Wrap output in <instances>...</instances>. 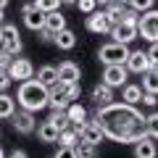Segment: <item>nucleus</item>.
<instances>
[{
  "instance_id": "f257e3e1",
  "label": "nucleus",
  "mask_w": 158,
  "mask_h": 158,
  "mask_svg": "<svg viewBox=\"0 0 158 158\" xmlns=\"http://www.w3.org/2000/svg\"><path fill=\"white\" fill-rule=\"evenodd\" d=\"M95 121L103 129V135L111 137L113 142H135L148 129L142 111H137L129 103H108V106L98 108Z\"/></svg>"
},
{
  "instance_id": "f03ea898",
  "label": "nucleus",
  "mask_w": 158,
  "mask_h": 158,
  "mask_svg": "<svg viewBox=\"0 0 158 158\" xmlns=\"http://www.w3.org/2000/svg\"><path fill=\"white\" fill-rule=\"evenodd\" d=\"M16 98H19V106H21L24 111H29V113H37V111H42V108H48V87H42L37 79L21 82Z\"/></svg>"
},
{
  "instance_id": "7ed1b4c3",
  "label": "nucleus",
  "mask_w": 158,
  "mask_h": 158,
  "mask_svg": "<svg viewBox=\"0 0 158 158\" xmlns=\"http://www.w3.org/2000/svg\"><path fill=\"white\" fill-rule=\"evenodd\" d=\"M137 19H140V13H135L132 11L129 16L124 19V21H118V24H113L111 27V37H113V42H121V45H129L132 40H137Z\"/></svg>"
},
{
  "instance_id": "20e7f679",
  "label": "nucleus",
  "mask_w": 158,
  "mask_h": 158,
  "mask_svg": "<svg viewBox=\"0 0 158 158\" xmlns=\"http://www.w3.org/2000/svg\"><path fill=\"white\" fill-rule=\"evenodd\" d=\"M127 56H129V48L121 45V42H108V45H103L98 50V58L106 66H118V63L127 61Z\"/></svg>"
},
{
  "instance_id": "39448f33",
  "label": "nucleus",
  "mask_w": 158,
  "mask_h": 158,
  "mask_svg": "<svg viewBox=\"0 0 158 158\" xmlns=\"http://www.w3.org/2000/svg\"><path fill=\"white\" fill-rule=\"evenodd\" d=\"M137 37L148 40V42H156V37H158V11L156 8L145 11L137 19Z\"/></svg>"
},
{
  "instance_id": "423d86ee",
  "label": "nucleus",
  "mask_w": 158,
  "mask_h": 158,
  "mask_svg": "<svg viewBox=\"0 0 158 158\" xmlns=\"http://www.w3.org/2000/svg\"><path fill=\"white\" fill-rule=\"evenodd\" d=\"M0 48L6 53H11L13 58L21 53V34H19V29L13 27V24H3V42H0Z\"/></svg>"
},
{
  "instance_id": "0eeeda50",
  "label": "nucleus",
  "mask_w": 158,
  "mask_h": 158,
  "mask_svg": "<svg viewBox=\"0 0 158 158\" xmlns=\"http://www.w3.org/2000/svg\"><path fill=\"white\" fill-rule=\"evenodd\" d=\"M6 71H8V77L16 79V82H27V79L34 77V66H32V61H27V58H13L11 66H8Z\"/></svg>"
},
{
  "instance_id": "6e6552de",
  "label": "nucleus",
  "mask_w": 158,
  "mask_h": 158,
  "mask_svg": "<svg viewBox=\"0 0 158 158\" xmlns=\"http://www.w3.org/2000/svg\"><path fill=\"white\" fill-rule=\"evenodd\" d=\"M124 69H127V71H132V74L150 71V56L142 53V50H129V56H127V61H124Z\"/></svg>"
},
{
  "instance_id": "1a4fd4ad",
  "label": "nucleus",
  "mask_w": 158,
  "mask_h": 158,
  "mask_svg": "<svg viewBox=\"0 0 158 158\" xmlns=\"http://www.w3.org/2000/svg\"><path fill=\"white\" fill-rule=\"evenodd\" d=\"M11 124H13V129L16 132H21V135H32L34 129H37V121H34V113H29V111H13V116H11Z\"/></svg>"
},
{
  "instance_id": "9d476101",
  "label": "nucleus",
  "mask_w": 158,
  "mask_h": 158,
  "mask_svg": "<svg viewBox=\"0 0 158 158\" xmlns=\"http://www.w3.org/2000/svg\"><path fill=\"white\" fill-rule=\"evenodd\" d=\"M79 140L82 142H90V145H100L103 140H106V135H103V129L98 127V121H85V124L79 127Z\"/></svg>"
},
{
  "instance_id": "9b49d317",
  "label": "nucleus",
  "mask_w": 158,
  "mask_h": 158,
  "mask_svg": "<svg viewBox=\"0 0 158 158\" xmlns=\"http://www.w3.org/2000/svg\"><path fill=\"white\" fill-rule=\"evenodd\" d=\"M127 69L124 63H118V66H106V71H103V85L108 87H124L127 85Z\"/></svg>"
},
{
  "instance_id": "f8f14e48",
  "label": "nucleus",
  "mask_w": 158,
  "mask_h": 158,
  "mask_svg": "<svg viewBox=\"0 0 158 158\" xmlns=\"http://www.w3.org/2000/svg\"><path fill=\"white\" fill-rule=\"evenodd\" d=\"M56 71H58V82L61 85H71V82H79L82 79V71H79V66L74 61H63Z\"/></svg>"
},
{
  "instance_id": "ddd939ff",
  "label": "nucleus",
  "mask_w": 158,
  "mask_h": 158,
  "mask_svg": "<svg viewBox=\"0 0 158 158\" xmlns=\"http://www.w3.org/2000/svg\"><path fill=\"white\" fill-rule=\"evenodd\" d=\"M87 29L95 32V34H108L111 32V21H108V16L103 11H92L87 16Z\"/></svg>"
},
{
  "instance_id": "4468645a",
  "label": "nucleus",
  "mask_w": 158,
  "mask_h": 158,
  "mask_svg": "<svg viewBox=\"0 0 158 158\" xmlns=\"http://www.w3.org/2000/svg\"><path fill=\"white\" fill-rule=\"evenodd\" d=\"M66 118H69V124H71V127H82L87 121V108L79 106L77 100L69 103V106H66Z\"/></svg>"
},
{
  "instance_id": "2eb2a0df",
  "label": "nucleus",
  "mask_w": 158,
  "mask_h": 158,
  "mask_svg": "<svg viewBox=\"0 0 158 158\" xmlns=\"http://www.w3.org/2000/svg\"><path fill=\"white\" fill-rule=\"evenodd\" d=\"M103 13L108 16V21H111V27H113V24L124 21V19L132 13V8H127L124 3H111V6H106V11H103Z\"/></svg>"
},
{
  "instance_id": "dca6fc26",
  "label": "nucleus",
  "mask_w": 158,
  "mask_h": 158,
  "mask_svg": "<svg viewBox=\"0 0 158 158\" xmlns=\"http://www.w3.org/2000/svg\"><path fill=\"white\" fill-rule=\"evenodd\" d=\"M45 32H50V34H56V32H61V29H66V16H63L61 11H50V13H45Z\"/></svg>"
},
{
  "instance_id": "f3484780",
  "label": "nucleus",
  "mask_w": 158,
  "mask_h": 158,
  "mask_svg": "<svg viewBox=\"0 0 158 158\" xmlns=\"http://www.w3.org/2000/svg\"><path fill=\"white\" fill-rule=\"evenodd\" d=\"M53 42H56L58 48H61V50H71L74 45H77V34L71 32V29H61V32H56L53 34Z\"/></svg>"
},
{
  "instance_id": "a211bd4d",
  "label": "nucleus",
  "mask_w": 158,
  "mask_h": 158,
  "mask_svg": "<svg viewBox=\"0 0 158 158\" xmlns=\"http://www.w3.org/2000/svg\"><path fill=\"white\" fill-rule=\"evenodd\" d=\"M92 100H95V106L98 108H103V106H108V103L113 100V87H108V85H98L95 90H92Z\"/></svg>"
},
{
  "instance_id": "6ab92c4d",
  "label": "nucleus",
  "mask_w": 158,
  "mask_h": 158,
  "mask_svg": "<svg viewBox=\"0 0 158 158\" xmlns=\"http://www.w3.org/2000/svg\"><path fill=\"white\" fill-rule=\"evenodd\" d=\"M37 82L42 87H48V90H50V87H56L58 85V71H56V66H42L37 71Z\"/></svg>"
},
{
  "instance_id": "aec40b11",
  "label": "nucleus",
  "mask_w": 158,
  "mask_h": 158,
  "mask_svg": "<svg viewBox=\"0 0 158 158\" xmlns=\"http://www.w3.org/2000/svg\"><path fill=\"white\" fill-rule=\"evenodd\" d=\"M135 158H156V142L145 140V137L135 140Z\"/></svg>"
},
{
  "instance_id": "412c9836",
  "label": "nucleus",
  "mask_w": 158,
  "mask_h": 158,
  "mask_svg": "<svg viewBox=\"0 0 158 158\" xmlns=\"http://www.w3.org/2000/svg\"><path fill=\"white\" fill-rule=\"evenodd\" d=\"M121 100L129 103V106L142 103V90H140V85H124V90H121Z\"/></svg>"
},
{
  "instance_id": "4be33fe9",
  "label": "nucleus",
  "mask_w": 158,
  "mask_h": 158,
  "mask_svg": "<svg viewBox=\"0 0 158 158\" xmlns=\"http://www.w3.org/2000/svg\"><path fill=\"white\" fill-rule=\"evenodd\" d=\"M56 142H61V145H66V148H74L79 142V127H69V129L58 132V140Z\"/></svg>"
},
{
  "instance_id": "5701e85b",
  "label": "nucleus",
  "mask_w": 158,
  "mask_h": 158,
  "mask_svg": "<svg viewBox=\"0 0 158 158\" xmlns=\"http://www.w3.org/2000/svg\"><path fill=\"white\" fill-rule=\"evenodd\" d=\"M24 24H27L32 32H40V29L45 27V13H40V11H29V13H24Z\"/></svg>"
},
{
  "instance_id": "b1692460",
  "label": "nucleus",
  "mask_w": 158,
  "mask_h": 158,
  "mask_svg": "<svg viewBox=\"0 0 158 158\" xmlns=\"http://www.w3.org/2000/svg\"><path fill=\"white\" fill-rule=\"evenodd\" d=\"M37 135H40L42 142H56L58 140V129L50 124V121H42V124L37 127Z\"/></svg>"
},
{
  "instance_id": "393cba45",
  "label": "nucleus",
  "mask_w": 158,
  "mask_h": 158,
  "mask_svg": "<svg viewBox=\"0 0 158 158\" xmlns=\"http://www.w3.org/2000/svg\"><path fill=\"white\" fill-rule=\"evenodd\" d=\"M13 111H16V100L6 92H0V118H11Z\"/></svg>"
},
{
  "instance_id": "a878e982",
  "label": "nucleus",
  "mask_w": 158,
  "mask_h": 158,
  "mask_svg": "<svg viewBox=\"0 0 158 158\" xmlns=\"http://www.w3.org/2000/svg\"><path fill=\"white\" fill-rule=\"evenodd\" d=\"M156 71H145V82H142V95H156L158 92V82H156Z\"/></svg>"
},
{
  "instance_id": "bb28decb",
  "label": "nucleus",
  "mask_w": 158,
  "mask_h": 158,
  "mask_svg": "<svg viewBox=\"0 0 158 158\" xmlns=\"http://www.w3.org/2000/svg\"><path fill=\"white\" fill-rule=\"evenodd\" d=\"M48 121H50L58 132H63V129H69V127H71V124H69V118H66V111H53Z\"/></svg>"
},
{
  "instance_id": "cd10ccee",
  "label": "nucleus",
  "mask_w": 158,
  "mask_h": 158,
  "mask_svg": "<svg viewBox=\"0 0 158 158\" xmlns=\"http://www.w3.org/2000/svg\"><path fill=\"white\" fill-rule=\"evenodd\" d=\"M32 6H34V11H40V13H50V11H58L61 0H34Z\"/></svg>"
},
{
  "instance_id": "c85d7f7f",
  "label": "nucleus",
  "mask_w": 158,
  "mask_h": 158,
  "mask_svg": "<svg viewBox=\"0 0 158 158\" xmlns=\"http://www.w3.org/2000/svg\"><path fill=\"white\" fill-rule=\"evenodd\" d=\"M156 6V0H127V8H132L135 13H145Z\"/></svg>"
},
{
  "instance_id": "c756f323",
  "label": "nucleus",
  "mask_w": 158,
  "mask_h": 158,
  "mask_svg": "<svg viewBox=\"0 0 158 158\" xmlns=\"http://www.w3.org/2000/svg\"><path fill=\"white\" fill-rule=\"evenodd\" d=\"M74 153H77V158H95V145L79 140V145H74Z\"/></svg>"
},
{
  "instance_id": "7c9ffc66",
  "label": "nucleus",
  "mask_w": 158,
  "mask_h": 158,
  "mask_svg": "<svg viewBox=\"0 0 158 158\" xmlns=\"http://www.w3.org/2000/svg\"><path fill=\"white\" fill-rule=\"evenodd\" d=\"M58 85H61V82H58ZM61 90H63V95H66V100L74 103L79 98V92H82V87H79V82H71V85H61Z\"/></svg>"
},
{
  "instance_id": "2f4dec72",
  "label": "nucleus",
  "mask_w": 158,
  "mask_h": 158,
  "mask_svg": "<svg viewBox=\"0 0 158 158\" xmlns=\"http://www.w3.org/2000/svg\"><path fill=\"white\" fill-rule=\"evenodd\" d=\"M74 6H77L79 11L85 13V16H90L92 11H98V0H77V3H74Z\"/></svg>"
},
{
  "instance_id": "473e14b6",
  "label": "nucleus",
  "mask_w": 158,
  "mask_h": 158,
  "mask_svg": "<svg viewBox=\"0 0 158 158\" xmlns=\"http://www.w3.org/2000/svg\"><path fill=\"white\" fill-rule=\"evenodd\" d=\"M56 158H77V153H74V148L61 145V148H58V153H56Z\"/></svg>"
},
{
  "instance_id": "72a5a7b5",
  "label": "nucleus",
  "mask_w": 158,
  "mask_h": 158,
  "mask_svg": "<svg viewBox=\"0 0 158 158\" xmlns=\"http://www.w3.org/2000/svg\"><path fill=\"white\" fill-rule=\"evenodd\" d=\"M11 61H13V56H11V53L0 50V71H6V69L11 66Z\"/></svg>"
},
{
  "instance_id": "f704fd0d",
  "label": "nucleus",
  "mask_w": 158,
  "mask_h": 158,
  "mask_svg": "<svg viewBox=\"0 0 158 158\" xmlns=\"http://www.w3.org/2000/svg\"><path fill=\"white\" fill-rule=\"evenodd\" d=\"M11 82H13V79L8 77V71H0V92H6L8 87H11Z\"/></svg>"
},
{
  "instance_id": "c9c22d12",
  "label": "nucleus",
  "mask_w": 158,
  "mask_h": 158,
  "mask_svg": "<svg viewBox=\"0 0 158 158\" xmlns=\"http://www.w3.org/2000/svg\"><path fill=\"white\" fill-rule=\"evenodd\" d=\"M145 121H148V127H156V121H158V113H156V111H150V113L145 116Z\"/></svg>"
},
{
  "instance_id": "e433bc0d",
  "label": "nucleus",
  "mask_w": 158,
  "mask_h": 158,
  "mask_svg": "<svg viewBox=\"0 0 158 158\" xmlns=\"http://www.w3.org/2000/svg\"><path fill=\"white\" fill-rule=\"evenodd\" d=\"M11 158H29V156H27L24 150H13V153H11Z\"/></svg>"
},
{
  "instance_id": "4c0bfd02",
  "label": "nucleus",
  "mask_w": 158,
  "mask_h": 158,
  "mask_svg": "<svg viewBox=\"0 0 158 158\" xmlns=\"http://www.w3.org/2000/svg\"><path fill=\"white\" fill-rule=\"evenodd\" d=\"M29 11H34V6H32V3H24V8H21V13H29Z\"/></svg>"
},
{
  "instance_id": "58836bf2",
  "label": "nucleus",
  "mask_w": 158,
  "mask_h": 158,
  "mask_svg": "<svg viewBox=\"0 0 158 158\" xmlns=\"http://www.w3.org/2000/svg\"><path fill=\"white\" fill-rule=\"evenodd\" d=\"M0 42H3V24H0Z\"/></svg>"
},
{
  "instance_id": "ea45409f",
  "label": "nucleus",
  "mask_w": 158,
  "mask_h": 158,
  "mask_svg": "<svg viewBox=\"0 0 158 158\" xmlns=\"http://www.w3.org/2000/svg\"><path fill=\"white\" fill-rule=\"evenodd\" d=\"M61 3H71V6H74V3H77V0H61Z\"/></svg>"
},
{
  "instance_id": "a19ab883",
  "label": "nucleus",
  "mask_w": 158,
  "mask_h": 158,
  "mask_svg": "<svg viewBox=\"0 0 158 158\" xmlns=\"http://www.w3.org/2000/svg\"><path fill=\"white\" fill-rule=\"evenodd\" d=\"M0 24H3V8H0Z\"/></svg>"
},
{
  "instance_id": "79ce46f5",
  "label": "nucleus",
  "mask_w": 158,
  "mask_h": 158,
  "mask_svg": "<svg viewBox=\"0 0 158 158\" xmlns=\"http://www.w3.org/2000/svg\"><path fill=\"white\" fill-rule=\"evenodd\" d=\"M0 158H6V153H3V148H0Z\"/></svg>"
}]
</instances>
